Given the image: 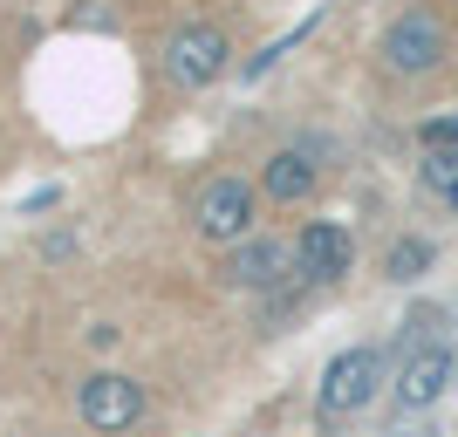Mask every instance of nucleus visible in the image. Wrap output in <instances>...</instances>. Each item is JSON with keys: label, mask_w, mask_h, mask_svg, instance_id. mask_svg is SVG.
Wrapping results in <instances>:
<instances>
[{"label": "nucleus", "mask_w": 458, "mask_h": 437, "mask_svg": "<svg viewBox=\"0 0 458 437\" xmlns=\"http://www.w3.org/2000/svg\"><path fill=\"white\" fill-rule=\"evenodd\" d=\"M445 382H452V349L424 342L418 356L403 362V376H397V410H431V403L445 397Z\"/></svg>", "instance_id": "nucleus-7"}, {"label": "nucleus", "mask_w": 458, "mask_h": 437, "mask_svg": "<svg viewBox=\"0 0 458 437\" xmlns=\"http://www.w3.org/2000/svg\"><path fill=\"white\" fill-rule=\"evenodd\" d=\"M383 62L397 69V76H424V69H438L445 62V21L431 7H411V14L390 21V35H383Z\"/></svg>", "instance_id": "nucleus-1"}, {"label": "nucleus", "mask_w": 458, "mask_h": 437, "mask_svg": "<svg viewBox=\"0 0 458 437\" xmlns=\"http://www.w3.org/2000/svg\"><path fill=\"white\" fill-rule=\"evenodd\" d=\"M452 212H458V191H452Z\"/></svg>", "instance_id": "nucleus-13"}, {"label": "nucleus", "mask_w": 458, "mask_h": 437, "mask_svg": "<svg viewBox=\"0 0 458 437\" xmlns=\"http://www.w3.org/2000/svg\"><path fill=\"white\" fill-rule=\"evenodd\" d=\"M76 403H82V424H89V431H131V424L144 417V390H137L131 376H116V369L89 376Z\"/></svg>", "instance_id": "nucleus-5"}, {"label": "nucleus", "mask_w": 458, "mask_h": 437, "mask_svg": "<svg viewBox=\"0 0 458 437\" xmlns=\"http://www.w3.org/2000/svg\"><path fill=\"white\" fill-rule=\"evenodd\" d=\"M383 382V356L377 349H343L322 376V417H356Z\"/></svg>", "instance_id": "nucleus-4"}, {"label": "nucleus", "mask_w": 458, "mask_h": 437, "mask_svg": "<svg viewBox=\"0 0 458 437\" xmlns=\"http://www.w3.org/2000/svg\"><path fill=\"white\" fill-rule=\"evenodd\" d=\"M424 266H431V240H397L390 260H383V273H390V281H418Z\"/></svg>", "instance_id": "nucleus-10"}, {"label": "nucleus", "mask_w": 458, "mask_h": 437, "mask_svg": "<svg viewBox=\"0 0 458 437\" xmlns=\"http://www.w3.org/2000/svg\"><path fill=\"white\" fill-rule=\"evenodd\" d=\"M424 185L452 198V191H458V151H431V157H424Z\"/></svg>", "instance_id": "nucleus-11"}, {"label": "nucleus", "mask_w": 458, "mask_h": 437, "mask_svg": "<svg viewBox=\"0 0 458 437\" xmlns=\"http://www.w3.org/2000/svg\"><path fill=\"white\" fill-rule=\"evenodd\" d=\"M191 219H199V232H206V240L240 247V240L253 232V185H247V178H212V185L199 191Z\"/></svg>", "instance_id": "nucleus-3"}, {"label": "nucleus", "mask_w": 458, "mask_h": 437, "mask_svg": "<svg viewBox=\"0 0 458 437\" xmlns=\"http://www.w3.org/2000/svg\"><path fill=\"white\" fill-rule=\"evenodd\" d=\"M294 266H301V260H294L287 240H240L233 260H226V281L233 287H281Z\"/></svg>", "instance_id": "nucleus-6"}, {"label": "nucleus", "mask_w": 458, "mask_h": 437, "mask_svg": "<svg viewBox=\"0 0 458 437\" xmlns=\"http://www.w3.org/2000/svg\"><path fill=\"white\" fill-rule=\"evenodd\" d=\"M294 260H301L308 281H343L349 260H356V247H349V232H343V226L315 219V226H301V240H294Z\"/></svg>", "instance_id": "nucleus-8"}, {"label": "nucleus", "mask_w": 458, "mask_h": 437, "mask_svg": "<svg viewBox=\"0 0 458 437\" xmlns=\"http://www.w3.org/2000/svg\"><path fill=\"white\" fill-rule=\"evenodd\" d=\"M165 62H172V82H185V89H206V82H219V76H226L233 41L219 35L212 21H191V28H178V35H172Z\"/></svg>", "instance_id": "nucleus-2"}, {"label": "nucleus", "mask_w": 458, "mask_h": 437, "mask_svg": "<svg viewBox=\"0 0 458 437\" xmlns=\"http://www.w3.org/2000/svg\"><path fill=\"white\" fill-rule=\"evenodd\" d=\"M260 185H267V198L294 206V198H308V191H315V164H308L301 151H274L267 172H260Z\"/></svg>", "instance_id": "nucleus-9"}, {"label": "nucleus", "mask_w": 458, "mask_h": 437, "mask_svg": "<svg viewBox=\"0 0 458 437\" xmlns=\"http://www.w3.org/2000/svg\"><path fill=\"white\" fill-rule=\"evenodd\" d=\"M418 144H424V151H458V110H452V116H431V123H418Z\"/></svg>", "instance_id": "nucleus-12"}]
</instances>
